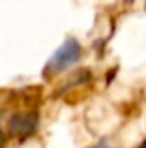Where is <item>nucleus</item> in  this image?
<instances>
[{"label":"nucleus","mask_w":146,"mask_h":148,"mask_svg":"<svg viewBox=\"0 0 146 148\" xmlns=\"http://www.w3.org/2000/svg\"><path fill=\"white\" fill-rule=\"evenodd\" d=\"M79 56H81L79 41L70 38V40L55 53V56H53V60H51V68L56 69V71H62V69L68 68V66H71L73 62L79 60Z\"/></svg>","instance_id":"1"},{"label":"nucleus","mask_w":146,"mask_h":148,"mask_svg":"<svg viewBox=\"0 0 146 148\" xmlns=\"http://www.w3.org/2000/svg\"><path fill=\"white\" fill-rule=\"evenodd\" d=\"M36 126V116L34 114H19L11 120V131L13 133H30Z\"/></svg>","instance_id":"2"},{"label":"nucleus","mask_w":146,"mask_h":148,"mask_svg":"<svg viewBox=\"0 0 146 148\" xmlns=\"http://www.w3.org/2000/svg\"><path fill=\"white\" fill-rule=\"evenodd\" d=\"M96 148H113V146H109V145H107V143H99V145L96 146Z\"/></svg>","instance_id":"3"},{"label":"nucleus","mask_w":146,"mask_h":148,"mask_svg":"<svg viewBox=\"0 0 146 148\" xmlns=\"http://www.w3.org/2000/svg\"><path fill=\"white\" fill-rule=\"evenodd\" d=\"M139 148H146V141H144V143H143V145H141Z\"/></svg>","instance_id":"4"}]
</instances>
